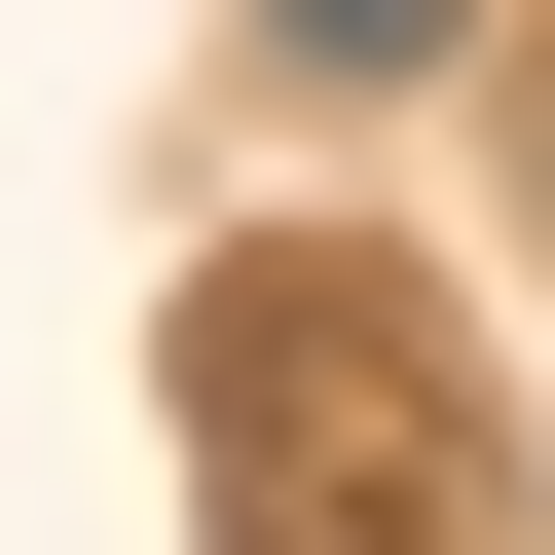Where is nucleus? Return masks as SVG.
Masks as SVG:
<instances>
[{"mask_svg": "<svg viewBox=\"0 0 555 555\" xmlns=\"http://www.w3.org/2000/svg\"><path fill=\"white\" fill-rule=\"evenodd\" d=\"M518 222H555V0H518Z\"/></svg>", "mask_w": 555, "mask_h": 555, "instance_id": "nucleus-3", "label": "nucleus"}, {"mask_svg": "<svg viewBox=\"0 0 555 555\" xmlns=\"http://www.w3.org/2000/svg\"><path fill=\"white\" fill-rule=\"evenodd\" d=\"M444 38H518V0H259V75H297V112H371V75H444Z\"/></svg>", "mask_w": 555, "mask_h": 555, "instance_id": "nucleus-2", "label": "nucleus"}, {"mask_svg": "<svg viewBox=\"0 0 555 555\" xmlns=\"http://www.w3.org/2000/svg\"><path fill=\"white\" fill-rule=\"evenodd\" d=\"M149 371H185V555H518L481 297L371 259V222H222Z\"/></svg>", "mask_w": 555, "mask_h": 555, "instance_id": "nucleus-1", "label": "nucleus"}]
</instances>
